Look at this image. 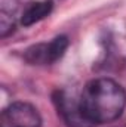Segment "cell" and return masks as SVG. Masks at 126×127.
Segmentation results:
<instances>
[{
	"label": "cell",
	"mask_w": 126,
	"mask_h": 127,
	"mask_svg": "<svg viewBox=\"0 0 126 127\" xmlns=\"http://www.w3.org/2000/svg\"><path fill=\"white\" fill-rule=\"evenodd\" d=\"M80 109L91 126L117 120L126 106L125 89L111 78L91 80L79 97Z\"/></svg>",
	"instance_id": "6da1fadb"
},
{
	"label": "cell",
	"mask_w": 126,
	"mask_h": 127,
	"mask_svg": "<svg viewBox=\"0 0 126 127\" xmlns=\"http://www.w3.org/2000/svg\"><path fill=\"white\" fill-rule=\"evenodd\" d=\"M39 111L27 102H13L1 111L0 127H40Z\"/></svg>",
	"instance_id": "7a4b0ae2"
},
{
	"label": "cell",
	"mask_w": 126,
	"mask_h": 127,
	"mask_svg": "<svg viewBox=\"0 0 126 127\" xmlns=\"http://www.w3.org/2000/svg\"><path fill=\"white\" fill-rule=\"evenodd\" d=\"M54 102L57 105L58 112L61 114L65 123L71 127H92L88 120L85 118L82 109H80V103L79 99L74 100V97L65 95L64 92H57L54 96Z\"/></svg>",
	"instance_id": "277c9868"
},
{
	"label": "cell",
	"mask_w": 126,
	"mask_h": 127,
	"mask_svg": "<svg viewBox=\"0 0 126 127\" xmlns=\"http://www.w3.org/2000/svg\"><path fill=\"white\" fill-rule=\"evenodd\" d=\"M67 47L68 38L65 35H60L49 43H39L28 47L24 53V58L33 65H51L63 58Z\"/></svg>",
	"instance_id": "3957f363"
},
{
	"label": "cell",
	"mask_w": 126,
	"mask_h": 127,
	"mask_svg": "<svg viewBox=\"0 0 126 127\" xmlns=\"http://www.w3.org/2000/svg\"><path fill=\"white\" fill-rule=\"evenodd\" d=\"M54 9V1L52 0H40V1H34L30 3L25 10L22 12V18H21V24L24 27H30L33 24L45 19Z\"/></svg>",
	"instance_id": "5b68a950"
}]
</instances>
